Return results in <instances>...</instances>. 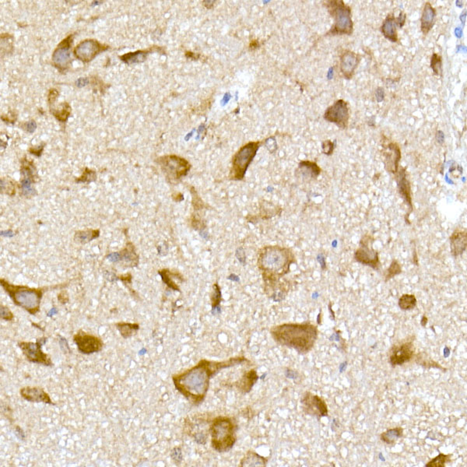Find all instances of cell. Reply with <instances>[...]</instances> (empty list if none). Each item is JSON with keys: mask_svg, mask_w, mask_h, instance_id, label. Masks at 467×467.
Segmentation results:
<instances>
[{"mask_svg": "<svg viewBox=\"0 0 467 467\" xmlns=\"http://www.w3.org/2000/svg\"><path fill=\"white\" fill-rule=\"evenodd\" d=\"M0 283L4 291L8 293L16 306L24 308L32 315H35L39 312L43 296V288H32L11 285L3 279L0 280Z\"/></svg>", "mask_w": 467, "mask_h": 467, "instance_id": "5", "label": "cell"}, {"mask_svg": "<svg viewBox=\"0 0 467 467\" xmlns=\"http://www.w3.org/2000/svg\"><path fill=\"white\" fill-rule=\"evenodd\" d=\"M303 412L308 416L320 419L327 416L329 413L328 406L322 397L313 394L311 392H305L301 400Z\"/></svg>", "mask_w": 467, "mask_h": 467, "instance_id": "13", "label": "cell"}, {"mask_svg": "<svg viewBox=\"0 0 467 467\" xmlns=\"http://www.w3.org/2000/svg\"><path fill=\"white\" fill-rule=\"evenodd\" d=\"M116 329L119 332L120 335L123 339H129L133 337L140 330V325L138 323L120 322L116 323Z\"/></svg>", "mask_w": 467, "mask_h": 467, "instance_id": "25", "label": "cell"}, {"mask_svg": "<svg viewBox=\"0 0 467 467\" xmlns=\"http://www.w3.org/2000/svg\"><path fill=\"white\" fill-rule=\"evenodd\" d=\"M73 35H69L58 44L53 52L52 57L53 65L61 72L66 70L72 63L71 48L73 46Z\"/></svg>", "mask_w": 467, "mask_h": 467, "instance_id": "16", "label": "cell"}, {"mask_svg": "<svg viewBox=\"0 0 467 467\" xmlns=\"http://www.w3.org/2000/svg\"><path fill=\"white\" fill-rule=\"evenodd\" d=\"M416 297L414 295H411V294H404L400 297L399 301V306L404 311L413 309L416 306Z\"/></svg>", "mask_w": 467, "mask_h": 467, "instance_id": "32", "label": "cell"}, {"mask_svg": "<svg viewBox=\"0 0 467 467\" xmlns=\"http://www.w3.org/2000/svg\"><path fill=\"white\" fill-rule=\"evenodd\" d=\"M403 433L404 429L402 427H395L382 433L380 439L387 445H394L400 438H402Z\"/></svg>", "mask_w": 467, "mask_h": 467, "instance_id": "26", "label": "cell"}, {"mask_svg": "<svg viewBox=\"0 0 467 467\" xmlns=\"http://www.w3.org/2000/svg\"><path fill=\"white\" fill-rule=\"evenodd\" d=\"M261 143L259 141L250 142L239 149L232 159L229 178L233 181H241L248 170V166L252 163Z\"/></svg>", "mask_w": 467, "mask_h": 467, "instance_id": "7", "label": "cell"}, {"mask_svg": "<svg viewBox=\"0 0 467 467\" xmlns=\"http://www.w3.org/2000/svg\"><path fill=\"white\" fill-rule=\"evenodd\" d=\"M50 112L57 120L62 122H65L71 114L70 105L67 102H63L60 105L59 109H54Z\"/></svg>", "mask_w": 467, "mask_h": 467, "instance_id": "30", "label": "cell"}, {"mask_svg": "<svg viewBox=\"0 0 467 467\" xmlns=\"http://www.w3.org/2000/svg\"><path fill=\"white\" fill-rule=\"evenodd\" d=\"M380 30L382 35L387 40L394 43L398 42L397 24L396 22V16L394 15L389 14L386 16L384 21L382 22Z\"/></svg>", "mask_w": 467, "mask_h": 467, "instance_id": "22", "label": "cell"}, {"mask_svg": "<svg viewBox=\"0 0 467 467\" xmlns=\"http://www.w3.org/2000/svg\"><path fill=\"white\" fill-rule=\"evenodd\" d=\"M96 173L94 171L90 170V169H86L85 172H83V175L81 177H79L78 179L76 180V182H91V181H95L96 180Z\"/></svg>", "mask_w": 467, "mask_h": 467, "instance_id": "37", "label": "cell"}, {"mask_svg": "<svg viewBox=\"0 0 467 467\" xmlns=\"http://www.w3.org/2000/svg\"><path fill=\"white\" fill-rule=\"evenodd\" d=\"M237 424L235 419L228 416L212 418L210 427V445L214 451H230L237 441Z\"/></svg>", "mask_w": 467, "mask_h": 467, "instance_id": "4", "label": "cell"}, {"mask_svg": "<svg viewBox=\"0 0 467 467\" xmlns=\"http://www.w3.org/2000/svg\"><path fill=\"white\" fill-rule=\"evenodd\" d=\"M99 230H94V229H88L86 231H79L75 234L74 241L76 243L80 244H87L90 242L94 239L99 237Z\"/></svg>", "mask_w": 467, "mask_h": 467, "instance_id": "27", "label": "cell"}, {"mask_svg": "<svg viewBox=\"0 0 467 467\" xmlns=\"http://www.w3.org/2000/svg\"><path fill=\"white\" fill-rule=\"evenodd\" d=\"M20 394L22 398L27 402L37 403V404L43 403V404L55 405L50 396L42 388L38 387V386H35V387L27 386V387L22 388L20 390Z\"/></svg>", "mask_w": 467, "mask_h": 467, "instance_id": "18", "label": "cell"}, {"mask_svg": "<svg viewBox=\"0 0 467 467\" xmlns=\"http://www.w3.org/2000/svg\"><path fill=\"white\" fill-rule=\"evenodd\" d=\"M251 363L246 357H231L229 360L214 361L202 359L197 364L172 376V381L177 391L179 392L188 402L195 406L203 402L210 388V380L220 371L234 366Z\"/></svg>", "mask_w": 467, "mask_h": 467, "instance_id": "1", "label": "cell"}, {"mask_svg": "<svg viewBox=\"0 0 467 467\" xmlns=\"http://www.w3.org/2000/svg\"><path fill=\"white\" fill-rule=\"evenodd\" d=\"M35 129H36V123H35V121H29L28 124H27V130H28V132L32 133V132L35 130Z\"/></svg>", "mask_w": 467, "mask_h": 467, "instance_id": "46", "label": "cell"}, {"mask_svg": "<svg viewBox=\"0 0 467 467\" xmlns=\"http://www.w3.org/2000/svg\"><path fill=\"white\" fill-rule=\"evenodd\" d=\"M221 292L220 290L219 286L218 285H214V293H213L212 297H211V301H212V307L213 310L217 308V307L219 306L220 303H221Z\"/></svg>", "mask_w": 467, "mask_h": 467, "instance_id": "38", "label": "cell"}, {"mask_svg": "<svg viewBox=\"0 0 467 467\" xmlns=\"http://www.w3.org/2000/svg\"><path fill=\"white\" fill-rule=\"evenodd\" d=\"M299 167L303 172H307V173H308V176H311V177H317L321 172V169L316 164L310 162V161H302L299 165Z\"/></svg>", "mask_w": 467, "mask_h": 467, "instance_id": "33", "label": "cell"}, {"mask_svg": "<svg viewBox=\"0 0 467 467\" xmlns=\"http://www.w3.org/2000/svg\"><path fill=\"white\" fill-rule=\"evenodd\" d=\"M324 119L335 124L339 129L342 130L348 129L350 119L348 102L343 99L336 101L326 109L324 113Z\"/></svg>", "mask_w": 467, "mask_h": 467, "instance_id": "11", "label": "cell"}, {"mask_svg": "<svg viewBox=\"0 0 467 467\" xmlns=\"http://www.w3.org/2000/svg\"><path fill=\"white\" fill-rule=\"evenodd\" d=\"M48 338L42 337L37 339L35 343L20 341L17 346L29 362L50 367L53 365L51 357L42 350V347L46 344Z\"/></svg>", "mask_w": 467, "mask_h": 467, "instance_id": "10", "label": "cell"}, {"mask_svg": "<svg viewBox=\"0 0 467 467\" xmlns=\"http://www.w3.org/2000/svg\"><path fill=\"white\" fill-rule=\"evenodd\" d=\"M120 259H125L132 266H136L139 262V256L135 252V248L131 242L127 244L126 247L119 252Z\"/></svg>", "mask_w": 467, "mask_h": 467, "instance_id": "28", "label": "cell"}, {"mask_svg": "<svg viewBox=\"0 0 467 467\" xmlns=\"http://www.w3.org/2000/svg\"><path fill=\"white\" fill-rule=\"evenodd\" d=\"M452 455H445L440 453L438 457L432 459L430 462L426 464V467H445L446 464L451 462Z\"/></svg>", "mask_w": 467, "mask_h": 467, "instance_id": "31", "label": "cell"}, {"mask_svg": "<svg viewBox=\"0 0 467 467\" xmlns=\"http://www.w3.org/2000/svg\"><path fill=\"white\" fill-rule=\"evenodd\" d=\"M73 342L76 345L78 351L86 355L102 351L104 347L102 339L81 330L73 336Z\"/></svg>", "mask_w": 467, "mask_h": 467, "instance_id": "14", "label": "cell"}, {"mask_svg": "<svg viewBox=\"0 0 467 467\" xmlns=\"http://www.w3.org/2000/svg\"><path fill=\"white\" fill-rule=\"evenodd\" d=\"M431 68L435 76H442V58L437 53L431 56Z\"/></svg>", "mask_w": 467, "mask_h": 467, "instance_id": "35", "label": "cell"}, {"mask_svg": "<svg viewBox=\"0 0 467 467\" xmlns=\"http://www.w3.org/2000/svg\"><path fill=\"white\" fill-rule=\"evenodd\" d=\"M120 279L123 281L124 283H129V284L132 283V276L129 274L121 276V277H120Z\"/></svg>", "mask_w": 467, "mask_h": 467, "instance_id": "47", "label": "cell"}, {"mask_svg": "<svg viewBox=\"0 0 467 467\" xmlns=\"http://www.w3.org/2000/svg\"><path fill=\"white\" fill-rule=\"evenodd\" d=\"M267 460L254 451H248L240 461L241 467H266Z\"/></svg>", "mask_w": 467, "mask_h": 467, "instance_id": "23", "label": "cell"}, {"mask_svg": "<svg viewBox=\"0 0 467 467\" xmlns=\"http://www.w3.org/2000/svg\"><path fill=\"white\" fill-rule=\"evenodd\" d=\"M259 380V375L255 369L250 370L241 376V379L234 382L233 386L239 393L246 394L252 390L255 383Z\"/></svg>", "mask_w": 467, "mask_h": 467, "instance_id": "20", "label": "cell"}, {"mask_svg": "<svg viewBox=\"0 0 467 467\" xmlns=\"http://www.w3.org/2000/svg\"><path fill=\"white\" fill-rule=\"evenodd\" d=\"M58 300L59 301V302L62 303V304L68 303V301H69V295H68L67 292H65V291H62V292H60L58 296Z\"/></svg>", "mask_w": 467, "mask_h": 467, "instance_id": "43", "label": "cell"}, {"mask_svg": "<svg viewBox=\"0 0 467 467\" xmlns=\"http://www.w3.org/2000/svg\"><path fill=\"white\" fill-rule=\"evenodd\" d=\"M294 262L295 259L292 250L285 247L264 246L258 254V268L264 281L281 280L290 271L291 265Z\"/></svg>", "mask_w": 467, "mask_h": 467, "instance_id": "3", "label": "cell"}, {"mask_svg": "<svg viewBox=\"0 0 467 467\" xmlns=\"http://www.w3.org/2000/svg\"><path fill=\"white\" fill-rule=\"evenodd\" d=\"M413 340L397 343L389 350V363L392 367L402 366L414 358Z\"/></svg>", "mask_w": 467, "mask_h": 467, "instance_id": "12", "label": "cell"}, {"mask_svg": "<svg viewBox=\"0 0 467 467\" xmlns=\"http://www.w3.org/2000/svg\"><path fill=\"white\" fill-rule=\"evenodd\" d=\"M416 360H420V361H416V362L420 364V365L424 366L425 368H440V369L445 370L442 367H441L438 363L435 362V361L431 360V358L422 357L421 353L416 354Z\"/></svg>", "mask_w": 467, "mask_h": 467, "instance_id": "36", "label": "cell"}, {"mask_svg": "<svg viewBox=\"0 0 467 467\" xmlns=\"http://www.w3.org/2000/svg\"><path fill=\"white\" fill-rule=\"evenodd\" d=\"M158 274L161 275V278L163 280L165 284H166L169 288H172V290L178 291L179 287L177 286V284L174 281V278H181V275L177 273H173L169 270H162L158 271Z\"/></svg>", "mask_w": 467, "mask_h": 467, "instance_id": "29", "label": "cell"}, {"mask_svg": "<svg viewBox=\"0 0 467 467\" xmlns=\"http://www.w3.org/2000/svg\"><path fill=\"white\" fill-rule=\"evenodd\" d=\"M76 86L79 87H83V86L87 85L88 83V80L87 78H80L79 80L76 81Z\"/></svg>", "mask_w": 467, "mask_h": 467, "instance_id": "44", "label": "cell"}, {"mask_svg": "<svg viewBox=\"0 0 467 467\" xmlns=\"http://www.w3.org/2000/svg\"><path fill=\"white\" fill-rule=\"evenodd\" d=\"M436 15V9L431 2H426L420 18V30L423 35H427L435 26Z\"/></svg>", "mask_w": 467, "mask_h": 467, "instance_id": "19", "label": "cell"}, {"mask_svg": "<svg viewBox=\"0 0 467 467\" xmlns=\"http://www.w3.org/2000/svg\"><path fill=\"white\" fill-rule=\"evenodd\" d=\"M109 46L100 43L95 39H86L78 44L73 50L75 57L83 62H91L102 52L106 51Z\"/></svg>", "mask_w": 467, "mask_h": 467, "instance_id": "15", "label": "cell"}, {"mask_svg": "<svg viewBox=\"0 0 467 467\" xmlns=\"http://www.w3.org/2000/svg\"><path fill=\"white\" fill-rule=\"evenodd\" d=\"M171 457H172V460L175 463L176 465H179L182 461L181 449L179 447L174 448L172 449V453H171Z\"/></svg>", "mask_w": 467, "mask_h": 467, "instance_id": "40", "label": "cell"}, {"mask_svg": "<svg viewBox=\"0 0 467 467\" xmlns=\"http://www.w3.org/2000/svg\"><path fill=\"white\" fill-rule=\"evenodd\" d=\"M328 13L334 19V24L326 35H351L353 31L351 8L343 0L324 2Z\"/></svg>", "mask_w": 467, "mask_h": 467, "instance_id": "6", "label": "cell"}, {"mask_svg": "<svg viewBox=\"0 0 467 467\" xmlns=\"http://www.w3.org/2000/svg\"><path fill=\"white\" fill-rule=\"evenodd\" d=\"M212 418L205 413L188 416L184 422V431L199 445H205L210 436Z\"/></svg>", "mask_w": 467, "mask_h": 467, "instance_id": "9", "label": "cell"}, {"mask_svg": "<svg viewBox=\"0 0 467 467\" xmlns=\"http://www.w3.org/2000/svg\"><path fill=\"white\" fill-rule=\"evenodd\" d=\"M167 181L177 184L190 171L191 165L186 159L176 155L163 156L157 160Z\"/></svg>", "mask_w": 467, "mask_h": 467, "instance_id": "8", "label": "cell"}, {"mask_svg": "<svg viewBox=\"0 0 467 467\" xmlns=\"http://www.w3.org/2000/svg\"><path fill=\"white\" fill-rule=\"evenodd\" d=\"M153 51V48L148 50H139V51L134 52V53H129L119 57L120 59L125 63L128 65L132 64L140 63L147 59V55Z\"/></svg>", "mask_w": 467, "mask_h": 467, "instance_id": "24", "label": "cell"}, {"mask_svg": "<svg viewBox=\"0 0 467 467\" xmlns=\"http://www.w3.org/2000/svg\"><path fill=\"white\" fill-rule=\"evenodd\" d=\"M15 434H16V436L18 437L19 438H20L21 440L22 439H24V431H23V430H22L21 428H20V427H19V426H16V433H15Z\"/></svg>", "mask_w": 467, "mask_h": 467, "instance_id": "45", "label": "cell"}, {"mask_svg": "<svg viewBox=\"0 0 467 467\" xmlns=\"http://www.w3.org/2000/svg\"><path fill=\"white\" fill-rule=\"evenodd\" d=\"M334 150V143L331 140H326L322 143V152L327 155H330L333 154Z\"/></svg>", "mask_w": 467, "mask_h": 467, "instance_id": "41", "label": "cell"}, {"mask_svg": "<svg viewBox=\"0 0 467 467\" xmlns=\"http://www.w3.org/2000/svg\"><path fill=\"white\" fill-rule=\"evenodd\" d=\"M360 61V56L357 53L350 50L343 52L340 57V69L344 79H352Z\"/></svg>", "mask_w": 467, "mask_h": 467, "instance_id": "17", "label": "cell"}, {"mask_svg": "<svg viewBox=\"0 0 467 467\" xmlns=\"http://www.w3.org/2000/svg\"><path fill=\"white\" fill-rule=\"evenodd\" d=\"M0 317H1V319L7 321V322L12 321L14 319L13 312L9 310L8 307L4 306L2 304H1V306H0Z\"/></svg>", "mask_w": 467, "mask_h": 467, "instance_id": "39", "label": "cell"}, {"mask_svg": "<svg viewBox=\"0 0 467 467\" xmlns=\"http://www.w3.org/2000/svg\"><path fill=\"white\" fill-rule=\"evenodd\" d=\"M272 338L281 346L304 355L313 349L319 331L316 326L305 323H284L270 329Z\"/></svg>", "mask_w": 467, "mask_h": 467, "instance_id": "2", "label": "cell"}, {"mask_svg": "<svg viewBox=\"0 0 467 467\" xmlns=\"http://www.w3.org/2000/svg\"><path fill=\"white\" fill-rule=\"evenodd\" d=\"M386 148L388 149V151L384 154L386 161V168L389 167V172H397L399 161L401 158L400 147L397 143H390L388 144Z\"/></svg>", "mask_w": 467, "mask_h": 467, "instance_id": "21", "label": "cell"}, {"mask_svg": "<svg viewBox=\"0 0 467 467\" xmlns=\"http://www.w3.org/2000/svg\"><path fill=\"white\" fill-rule=\"evenodd\" d=\"M1 192L7 196H13L16 194V184L8 178H1Z\"/></svg>", "mask_w": 467, "mask_h": 467, "instance_id": "34", "label": "cell"}, {"mask_svg": "<svg viewBox=\"0 0 467 467\" xmlns=\"http://www.w3.org/2000/svg\"><path fill=\"white\" fill-rule=\"evenodd\" d=\"M406 14L404 12H400V16L396 17V22H397V27H404V24H405L406 21Z\"/></svg>", "mask_w": 467, "mask_h": 467, "instance_id": "42", "label": "cell"}]
</instances>
